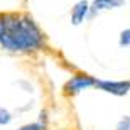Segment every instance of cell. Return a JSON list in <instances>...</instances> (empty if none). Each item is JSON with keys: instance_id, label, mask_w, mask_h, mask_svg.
<instances>
[{"instance_id": "obj_1", "label": "cell", "mask_w": 130, "mask_h": 130, "mask_svg": "<svg viewBox=\"0 0 130 130\" xmlns=\"http://www.w3.org/2000/svg\"><path fill=\"white\" fill-rule=\"evenodd\" d=\"M0 42L10 51H37L42 47L44 36L27 17L4 15Z\"/></svg>"}, {"instance_id": "obj_2", "label": "cell", "mask_w": 130, "mask_h": 130, "mask_svg": "<svg viewBox=\"0 0 130 130\" xmlns=\"http://www.w3.org/2000/svg\"><path fill=\"white\" fill-rule=\"evenodd\" d=\"M95 85H96V79H93L91 76H86V74H78V76H73L71 79L66 83L64 90H66V93L74 95V93H79L81 90L90 88V86H95Z\"/></svg>"}, {"instance_id": "obj_3", "label": "cell", "mask_w": 130, "mask_h": 130, "mask_svg": "<svg viewBox=\"0 0 130 130\" xmlns=\"http://www.w3.org/2000/svg\"><path fill=\"white\" fill-rule=\"evenodd\" d=\"M95 86L101 88L111 95H117V96H123L130 91V81H96Z\"/></svg>"}, {"instance_id": "obj_4", "label": "cell", "mask_w": 130, "mask_h": 130, "mask_svg": "<svg viewBox=\"0 0 130 130\" xmlns=\"http://www.w3.org/2000/svg\"><path fill=\"white\" fill-rule=\"evenodd\" d=\"M86 12H88L86 2H79V4L74 7V10H73V22H74V24H79V22L85 19Z\"/></svg>"}, {"instance_id": "obj_5", "label": "cell", "mask_w": 130, "mask_h": 130, "mask_svg": "<svg viewBox=\"0 0 130 130\" xmlns=\"http://www.w3.org/2000/svg\"><path fill=\"white\" fill-rule=\"evenodd\" d=\"M123 4L122 0H95V10L98 9H113V7H120Z\"/></svg>"}, {"instance_id": "obj_6", "label": "cell", "mask_w": 130, "mask_h": 130, "mask_svg": "<svg viewBox=\"0 0 130 130\" xmlns=\"http://www.w3.org/2000/svg\"><path fill=\"white\" fill-rule=\"evenodd\" d=\"M120 46H130V29H125L120 34Z\"/></svg>"}, {"instance_id": "obj_7", "label": "cell", "mask_w": 130, "mask_h": 130, "mask_svg": "<svg viewBox=\"0 0 130 130\" xmlns=\"http://www.w3.org/2000/svg\"><path fill=\"white\" fill-rule=\"evenodd\" d=\"M117 130H130V117H123V118L118 122Z\"/></svg>"}, {"instance_id": "obj_8", "label": "cell", "mask_w": 130, "mask_h": 130, "mask_svg": "<svg viewBox=\"0 0 130 130\" xmlns=\"http://www.w3.org/2000/svg\"><path fill=\"white\" fill-rule=\"evenodd\" d=\"M10 118H12V117H10V113L0 106V125H2V123H9Z\"/></svg>"}, {"instance_id": "obj_9", "label": "cell", "mask_w": 130, "mask_h": 130, "mask_svg": "<svg viewBox=\"0 0 130 130\" xmlns=\"http://www.w3.org/2000/svg\"><path fill=\"white\" fill-rule=\"evenodd\" d=\"M20 130H44V125H41V123H32V125L22 127Z\"/></svg>"}]
</instances>
